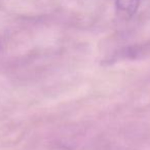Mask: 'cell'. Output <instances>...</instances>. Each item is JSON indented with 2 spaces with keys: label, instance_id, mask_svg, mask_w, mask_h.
<instances>
[{
  "label": "cell",
  "instance_id": "cell-1",
  "mask_svg": "<svg viewBox=\"0 0 150 150\" xmlns=\"http://www.w3.org/2000/svg\"><path fill=\"white\" fill-rule=\"evenodd\" d=\"M140 0H116V7L120 13L132 17L138 11Z\"/></svg>",
  "mask_w": 150,
  "mask_h": 150
}]
</instances>
